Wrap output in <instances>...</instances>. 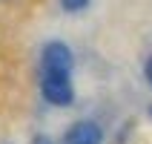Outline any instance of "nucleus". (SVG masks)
<instances>
[{"instance_id": "obj_1", "label": "nucleus", "mask_w": 152, "mask_h": 144, "mask_svg": "<svg viewBox=\"0 0 152 144\" xmlns=\"http://www.w3.org/2000/svg\"><path fill=\"white\" fill-rule=\"evenodd\" d=\"M43 98L49 104H58V107H66L72 104V84H69V75H60V72H43Z\"/></svg>"}, {"instance_id": "obj_2", "label": "nucleus", "mask_w": 152, "mask_h": 144, "mask_svg": "<svg viewBox=\"0 0 152 144\" xmlns=\"http://www.w3.org/2000/svg\"><path fill=\"white\" fill-rule=\"evenodd\" d=\"M72 69V52H69L66 43L52 41L43 46V72H60V75H69Z\"/></svg>"}, {"instance_id": "obj_3", "label": "nucleus", "mask_w": 152, "mask_h": 144, "mask_svg": "<svg viewBox=\"0 0 152 144\" xmlns=\"http://www.w3.org/2000/svg\"><path fill=\"white\" fill-rule=\"evenodd\" d=\"M63 144H101V130H98V124H92V121H77L66 133Z\"/></svg>"}, {"instance_id": "obj_4", "label": "nucleus", "mask_w": 152, "mask_h": 144, "mask_svg": "<svg viewBox=\"0 0 152 144\" xmlns=\"http://www.w3.org/2000/svg\"><path fill=\"white\" fill-rule=\"evenodd\" d=\"M86 3H89V0H60V6L66 9V12H80Z\"/></svg>"}, {"instance_id": "obj_5", "label": "nucleus", "mask_w": 152, "mask_h": 144, "mask_svg": "<svg viewBox=\"0 0 152 144\" xmlns=\"http://www.w3.org/2000/svg\"><path fill=\"white\" fill-rule=\"evenodd\" d=\"M32 144H52V138H46V136H37Z\"/></svg>"}, {"instance_id": "obj_6", "label": "nucleus", "mask_w": 152, "mask_h": 144, "mask_svg": "<svg viewBox=\"0 0 152 144\" xmlns=\"http://www.w3.org/2000/svg\"><path fill=\"white\" fill-rule=\"evenodd\" d=\"M146 81H149V84H152V61H149V64H146Z\"/></svg>"}]
</instances>
